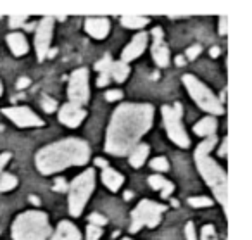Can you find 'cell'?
Listing matches in <instances>:
<instances>
[{"instance_id":"6da1fadb","label":"cell","mask_w":252,"mask_h":240,"mask_svg":"<svg viewBox=\"0 0 252 240\" xmlns=\"http://www.w3.org/2000/svg\"><path fill=\"white\" fill-rule=\"evenodd\" d=\"M154 109L149 104H123L112 114L105 138V150L114 156H126L138 145L140 137L152 125Z\"/></svg>"},{"instance_id":"7a4b0ae2","label":"cell","mask_w":252,"mask_h":240,"mask_svg":"<svg viewBox=\"0 0 252 240\" xmlns=\"http://www.w3.org/2000/svg\"><path fill=\"white\" fill-rule=\"evenodd\" d=\"M90 157V147L80 138H66L47 145L36 154V168L40 173L52 174L69 166H81Z\"/></svg>"},{"instance_id":"3957f363","label":"cell","mask_w":252,"mask_h":240,"mask_svg":"<svg viewBox=\"0 0 252 240\" xmlns=\"http://www.w3.org/2000/svg\"><path fill=\"white\" fill-rule=\"evenodd\" d=\"M218 138L216 135L206 137L202 143H199V147L195 149V163L199 168L200 174L204 176V180L207 181L211 188H213L216 199L221 202L223 206H226V174L224 171L211 159V150L216 145Z\"/></svg>"},{"instance_id":"277c9868","label":"cell","mask_w":252,"mask_h":240,"mask_svg":"<svg viewBox=\"0 0 252 240\" xmlns=\"http://www.w3.org/2000/svg\"><path fill=\"white\" fill-rule=\"evenodd\" d=\"M50 233L49 218L45 212L26 211L16 218L12 225L14 240H45Z\"/></svg>"},{"instance_id":"5b68a950","label":"cell","mask_w":252,"mask_h":240,"mask_svg":"<svg viewBox=\"0 0 252 240\" xmlns=\"http://www.w3.org/2000/svg\"><path fill=\"white\" fill-rule=\"evenodd\" d=\"M183 83H185L190 97L195 101V104L199 105L200 109H204L206 112H211V114H223L224 112L223 102L218 101L213 92H211L202 81L197 80L193 74H185V76H183Z\"/></svg>"},{"instance_id":"8992f818","label":"cell","mask_w":252,"mask_h":240,"mask_svg":"<svg viewBox=\"0 0 252 240\" xmlns=\"http://www.w3.org/2000/svg\"><path fill=\"white\" fill-rule=\"evenodd\" d=\"M95 187L94 170H87L73 180L69 187V212L73 216H80L87 204L88 197L92 195Z\"/></svg>"},{"instance_id":"52a82bcc","label":"cell","mask_w":252,"mask_h":240,"mask_svg":"<svg viewBox=\"0 0 252 240\" xmlns=\"http://www.w3.org/2000/svg\"><path fill=\"white\" fill-rule=\"evenodd\" d=\"M166 211V206L152 201H142L131 212V233H137L142 226L156 228L161 221V214Z\"/></svg>"},{"instance_id":"ba28073f","label":"cell","mask_w":252,"mask_h":240,"mask_svg":"<svg viewBox=\"0 0 252 240\" xmlns=\"http://www.w3.org/2000/svg\"><path fill=\"white\" fill-rule=\"evenodd\" d=\"M162 118H164V125L166 130H168V135L176 145L180 147H189L190 140L187 137L185 130H183L182 125V104H175V107H169V105H164L162 107Z\"/></svg>"},{"instance_id":"9c48e42d","label":"cell","mask_w":252,"mask_h":240,"mask_svg":"<svg viewBox=\"0 0 252 240\" xmlns=\"http://www.w3.org/2000/svg\"><path fill=\"white\" fill-rule=\"evenodd\" d=\"M67 95H69L71 104L74 105H83L88 102L90 92H88V69L80 68L76 69L69 78V88H67Z\"/></svg>"},{"instance_id":"30bf717a","label":"cell","mask_w":252,"mask_h":240,"mask_svg":"<svg viewBox=\"0 0 252 240\" xmlns=\"http://www.w3.org/2000/svg\"><path fill=\"white\" fill-rule=\"evenodd\" d=\"M52 28H54V19L50 16L43 18L36 26V35H35V49L36 56L40 61H43L49 54L50 49V40H52Z\"/></svg>"},{"instance_id":"8fae6325","label":"cell","mask_w":252,"mask_h":240,"mask_svg":"<svg viewBox=\"0 0 252 240\" xmlns=\"http://www.w3.org/2000/svg\"><path fill=\"white\" fill-rule=\"evenodd\" d=\"M5 116L11 121H14L21 128H30V126H42L43 121L32 111L30 107H5L2 109Z\"/></svg>"},{"instance_id":"7c38bea8","label":"cell","mask_w":252,"mask_h":240,"mask_svg":"<svg viewBox=\"0 0 252 240\" xmlns=\"http://www.w3.org/2000/svg\"><path fill=\"white\" fill-rule=\"evenodd\" d=\"M85 116H87V112H85L83 107L74 104H66L63 105V109L59 112V121L64 123L66 126H69V128H76L85 119Z\"/></svg>"},{"instance_id":"4fadbf2b","label":"cell","mask_w":252,"mask_h":240,"mask_svg":"<svg viewBox=\"0 0 252 240\" xmlns=\"http://www.w3.org/2000/svg\"><path fill=\"white\" fill-rule=\"evenodd\" d=\"M152 35H154V45H152V56L158 66L166 68L169 64V50L166 47V43L162 42V30L154 28L152 30Z\"/></svg>"},{"instance_id":"5bb4252c","label":"cell","mask_w":252,"mask_h":240,"mask_svg":"<svg viewBox=\"0 0 252 240\" xmlns=\"http://www.w3.org/2000/svg\"><path fill=\"white\" fill-rule=\"evenodd\" d=\"M147 47V33H137L135 38L131 40V43L123 50V61L121 63L128 64L130 61L137 59L138 56H142Z\"/></svg>"},{"instance_id":"9a60e30c","label":"cell","mask_w":252,"mask_h":240,"mask_svg":"<svg viewBox=\"0 0 252 240\" xmlns=\"http://www.w3.org/2000/svg\"><path fill=\"white\" fill-rule=\"evenodd\" d=\"M85 30L94 38H105L109 33V19L107 18H88L85 21Z\"/></svg>"},{"instance_id":"2e32d148","label":"cell","mask_w":252,"mask_h":240,"mask_svg":"<svg viewBox=\"0 0 252 240\" xmlns=\"http://www.w3.org/2000/svg\"><path fill=\"white\" fill-rule=\"evenodd\" d=\"M50 240H81V233L69 221H61Z\"/></svg>"},{"instance_id":"e0dca14e","label":"cell","mask_w":252,"mask_h":240,"mask_svg":"<svg viewBox=\"0 0 252 240\" xmlns=\"http://www.w3.org/2000/svg\"><path fill=\"white\" fill-rule=\"evenodd\" d=\"M7 43L14 56H25L30 49L28 42H26L23 33H11V35H7Z\"/></svg>"},{"instance_id":"ac0fdd59","label":"cell","mask_w":252,"mask_h":240,"mask_svg":"<svg viewBox=\"0 0 252 240\" xmlns=\"http://www.w3.org/2000/svg\"><path fill=\"white\" fill-rule=\"evenodd\" d=\"M102 181H104V185H107L109 190L116 192L123 185V174H119L118 171L112 170V168H105V170L102 171Z\"/></svg>"},{"instance_id":"d6986e66","label":"cell","mask_w":252,"mask_h":240,"mask_svg":"<svg viewBox=\"0 0 252 240\" xmlns=\"http://www.w3.org/2000/svg\"><path fill=\"white\" fill-rule=\"evenodd\" d=\"M216 126H218L216 119H214L213 116H209V118L200 119V121L193 126V132H195L197 135H200V137H211V135H214V130H216Z\"/></svg>"},{"instance_id":"ffe728a7","label":"cell","mask_w":252,"mask_h":240,"mask_svg":"<svg viewBox=\"0 0 252 240\" xmlns=\"http://www.w3.org/2000/svg\"><path fill=\"white\" fill-rule=\"evenodd\" d=\"M147 156H149V145L147 143H138L130 152V164L133 168H140L145 163Z\"/></svg>"},{"instance_id":"44dd1931","label":"cell","mask_w":252,"mask_h":240,"mask_svg":"<svg viewBox=\"0 0 252 240\" xmlns=\"http://www.w3.org/2000/svg\"><path fill=\"white\" fill-rule=\"evenodd\" d=\"M128 74H130V68H128V64L114 63V61H112L111 69H109V76H111V80H116L118 83H121V81H125L126 78H128Z\"/></svg>"},{"instance_id":"7402d4cb","label":"cell","mask_w":252,"mask_h":240,"mask_svg":"<svg viewBox=\"0 0 252 240\" xmlns=\"http://www.w3.org/2000/svg\"><path fill=\"white\" fill-rule=\"evenodd\" d=\"M121 23H123V26H126V28L137 30V28H144V26L149 23V19L142 18V16H123Z\"/></svg>"},{"instance_id":"603a6c76","label":"cell","mask_w":252,"mask_h":240,"mask_svg":"<svg viewBox=\"0 0 252 240\" xmlns=\"http://www.w3.org/2000/svg\"><path fill=\"white\" fill-rule=\"evenodd\" d=\"M16 185H18V180H16V176H12V174H9V173L0 174V192L12 190Z\"/></svg>"},{"instance_id":"cb8c5ba5","label":"cell","mask_w":252,"mask_h":240,"mask_svg":"<svg viewBox=\"0 0 252 240\" xmlns=\"http://www.w3.org/2000/svg\"><path fill=\"white\" fill-rule=\"evenodd\" d=\"M111 64H112V59L109 54H105L104 57H102V61H98L97 64H95V69L100 71V74H107L109 76V69H111ZM111 78V76H109Z\"/></svg>"},{"instance_id":"d4e9b609","label":"cell","mask_w":252,"mask_h":240,"mask_svg":"<svg viewBox=\"0 0 252 240\" xmlns=\"http://www.w3.org/2000/svg\"><path fill=\"white\" fill-rule=\"evenodd\" d=\"M149 183H151V187L154 188V190H162V188H164L169 181L164 180L162 176H159V174H154V176L149 178Z\"/></svg>"},{"instance_id":"484cf974","label":"cell","mask_w":252,"mask_h":240,"mask_svg":"<svg viewBox=\"0 0 252 240\" xmlns=\"http://www.w3.org/2000/svg\"><path fill=\"white\" fill-rule=\"evenodd\" d=\"M189 204L193 206V207H207V206L213 204V199H209V197H190Z\"/></svg>"},{"instance_id":"4316f807","label":"cell","mask_w":252,"mask_h":240,"mask_svg":"<svg viewBox=\"0 0 252 240\" xmlns=\"http://www.w3.org/2000/svg\"><path fill=\"white\" fill-rule=\"evenodd\" d=\"M151 166H152V170H156V171H168L169 170V163L166 157H156V159L151 163Z\"/></svg>"},{"instance_id":"83f0119b","label":"cell","mask_w":252,"mask_h":240,"mask_svg":"<svg viewBox=\"0 0 252 240\" xmlns=\"http://www.w3.org/2000/svg\"><path fill=\"white\" fill-rule=\"evenodd\" d=\"M102 237V228L100 226H87V240H98Z\"/></svg>"},{"instance_id":"f1b7e54d","label":"cell","mask_w":252,"mask_h":240,"mask_svg":"<svg viewBox=\"0 0 252 240\" xmlns=\"http://www.w3.org/2000/svg\"><path fill=\"white\" fill-rule=\"evenodd\" d=\"M200 240H216V232H214L213 225H206L200 233Z\"/></svg>"},{"instance_id":"f546056e","label":"cell","mask_w":252,"mask_h":240,"mask_svg":"<svg viewBox=\"0 0 252 240\" xmlns=\"http://www.w3.org/2000/svg\"><path fill=\"white\" fill-rule=\"evenodd\" d=\"M88 221H90V225L94 226H104L105 223H107V219L104 218L102 214H98V212H94V214H90V218H88Z\"/></svg>"},{"instance_id":"4dcf8cb0","label":"cell","mask_w":252,"mask_h":240,"mask_svg":"<svg viewBox=\"0 0 252 240\" xmlns=\"http://www.w3.org/2000/svg\"><path fill=\"white\" fill-rule=\"evenodd\" d=\"M42 105H43V111H47V112H54L57 109V102L50 97H43Z\"/></svg>"},{"instance_id":"1f68e13d","label":"cell","mask_w":252,"mask_h":240,"mask_svg":"<svg viewBox=\"0 0 252 240\" xmlns=\"http://www.w3.org/2000/svg\"><path fill=\"white\" fill-rule=\"evenodd\" d=\"M185 237H187V240H197L195 226H193V223H187V226H185Z\"/></svg>"},{"instance_id":"d6a6232c","label":"cell","mask_w":252,"mask_h":240,"mask_svg":"<svg viewBox=\"0 0 252 240\" xmlns=\"http://www.w3.org/2000/svg\"><path fill=\"white\" fill-rule=\"evenodd\" d=\"M200 52H202V47H200V45H192L189 50H187V57H189L190 61H193Z\"/></svg>"},{"instance_id":"836d02e7","label":"cell","mask_w":252,"mask_h":240,"mask_svg":"<svg viewBox=\"0 0 252 240\" xmlns=\"http://www.w3.org/2000/svg\"><path fill=\"white\" fill-rule=\"evenodd\" d=\"M121 97H123V92H119V90H109L107 94H105V99H107L109 102H116Z\"/></svg>"},{"instance_id":"e575fe53","label":"cell","mask_w":252,"mask_h":240,"mask_svg":"<svg viewBox=\"0 0 252 240\" xmlns=\"http://www.w3.org/2000/svg\"><path fill=\"white\" fill-rule=\"evenodd\" d=\"M11 21H9V25L12 26V28H18V26H21L23 23H25V19H26V16H11Z\"/></svg>"},{"instance_id":"d590c367","label":"cell","mask_w":252,"mask_h":240,"mask_svg":"<svg viewBox=\"0 0 252 240\" xmlns=\"http://www.w3.org/2000/svg\"><path fill=\"white\" fill-rule=\"evenodd\" d=\"M173 190H175V185H173L171 181H169V183L166 185V187H164V188H162V190H161V195H162V199H168L169 195L173 194Z\"/></svg>"},{"instance_id":"8d00e7d4","label":"cell","mask_w":252,"mask_h":240,"mask_svg":"<svg viewBox=\"0 0 252 240\" xmlns=\"http://www.w3.org/2000/svg\"><path fill=\"white\" fill-rule=\"evenodd\" d=\"M9 159H11V154H9V152L0 154V171L4 170V168H5V164L9 163Z\"/></svg>"},{"instance_id":"74e56055","label":"cell","mask_w":252,"mask_h":240,"mask_svg":"<svg viewBox=\"0 0 252 240\" xmlns=\"http://www.w3.org/2000/svg\"><path fill=\"white\" fill-rule=\"evenodd\" d=\"M226 26H228V21L226 18H220V35H226Z\"/></svg>"},{"instance_id":"f35d334b","label":"cell","mask_w":252,"mask_h":240,"mask_svg":"<svg viewBox=\"0 0 252 240\" xmlns=\"http://www.w3.org/2000/svg\"><path fill=\"white\" fill-rule=\"evenodd\" d=\"M56 190H59V192L67 190V185H66V181H64L63 178H59V180L56 181Z\"/></svg>"},{"instance_id":"ab89813d","label":"cell","mask_w":252,"mask_h":240,"mask_svg":"<svg viewBox=\"0 0 252 240\" xmlns=\"http://www.w3.org/2000/svg\"><path fill=\"white\" fill-rule=\"evenodd\" d=\"M30 85V78H19L18 83H16V87L18 88H26Z\"/></svg>"},{"instance_id":"60d3db41","label":"cell","mask_w":252,"mask_h":240,"mask_svg":"<svg viewBox=\"0 0 252 240\" xmlns=\"http://www.w3.org/2000/svg\"><path fill=\"white\" fill-rule=\"evenodd\" d=\"M226 149H228V140H226V137H224L223 145H221V149H220V157H224V156H226Z\"/></svg>"},{"instance_id":"b9f144b4","label":"cell","mask_w":252,"mask_h":240,"mask_svg":"<svg viewBox=\"0 0 252 240\" xmlns=\"http://www.w3.org/2000/svg\"><path fill=\"white\" fill-rule=\"evenodd\" d=\"M209 54H211V57H218L220 56V47H213Z\"/></svg>"},{"instance_id":"7bdbcfd3","label":"cell","mask_w":252,"mask_h":240,"mask_svg":"<svg viewBox=\"0 0 252 240\" xmlns=\"http://www.w3.org/2000/svg\"><path fill=\"white\" fill-rule=\"evenodd\" d=\"M95 164H97V166H100V168H107V161H104V159H97L95 161Z\"/></svg>"},{"instance_id":"ee69618b","label":"cell","mask_w":252,"mask_h":240,"mask_svg":"<svg viewBox=\"0 0 252 240\" xmlns=\"http://www.w3.org/2000/svg\"><path fill=\"white\" fill-rule=\"evenodd\" d=\"M183 63H185V61H183V57H182V56L176 57V64H178V66H183Z\"/></svg>"},{"instance_id":"f6af8a7d","label":"cell","mask_w":252,"mask_h":240,"mask_svg":"<svg viewBox=\"0 0 252 240\" xmlns=\"http://www.w3.org/2000/svg\"><path fill=\"white\" fill-rule=\"evenodd\" d=\"M30 201H32V202H33V204H36V206H38V204H40L38 197H35V195H32V197H30Z\"/></svg>"},{"instance_id":"bcb514c9","label":"cell","mask_w":252,"mask_h":240,"mask_svg":"<svg viewBox=\"0 0 252 240\" xmlns=\"http://www.w3.org/2000/svg\"><path fill=\"white\" fill-rule=\"evenodd\" d=\"M131 197H133V194H131V192H125V199H126V201H130Z\"/></svg>"},{"instance_id":"7dc6e473","label":"cell","mask_w":252,"mask_h":240,"mask_svg":"<svg viewBox=\"0 0 252 240\" xmlns=\"http://www.w3.org/2000/svg\"><path fill=\"white\" fill-rule=\"evenodd\" d=\"M0 95H2V85H0Z\"/></svg>"},{"instance_id":"c3c4849f","label":"cell","mask_w":252,"mask_h":240,"mask_svg":"<svg viewBox=\"0 0 252 240\" xmlns=\"http://www.w3.org/2000/svg\"><path fill=\"white\" fill-rule=\"evenodd\" d=\"M123 240H130V239H123Z\"/></svg>"}]
</instances>
